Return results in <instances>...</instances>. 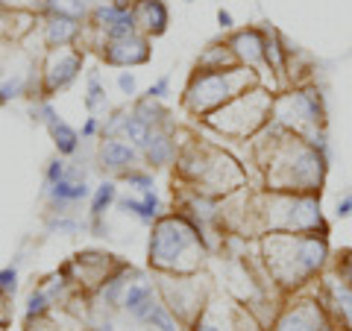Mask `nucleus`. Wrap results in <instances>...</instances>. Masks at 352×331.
<instances>
[{"instance_id":"1","label":"nucleus","mask_w":352,"mask_h":331,"mask_svg":"<svg viewBox=\"0 0 352 331\" xmlns=\"http://www.w3.org/2000/svg\"><path fill=\"white\" fill-rule=\"evenodd\" d=\"M252 156L264 176V191L320 194L326 182V152L276 124L256 135Z\"/></svg>"},{"instance_id":"2","label":"nucleus","mask_w":352,"mask_h":331,"mask_svg":"<svg viewBox=\"0 0 352 331\" xmlns=\"http://www.w3.org/2000/svg\"><path fill=\"white\" fill-rule=\"evenodd\" d=\"M258 255L267 279L279 293L300 290L302 284L317 279L329 264L326 235H288L267 231L258 240Z\"/></svg>"},{"instance_id":"3","label":"nucleus","mask_w":352,"mask_h":331,"mask_svg":"<svg viewBox=\"0 0 352 331\" xmlns=\"http://www.w3.org/2000/svg\"><path fill=\"white\" fill-rule=\"evenodd\" d=\"M173 164L182 187L212 196V200H223V196L247 187V170L241 168V161L232 152L208 144L203 138L185 141L179 152H176Z\"/></svg>"},{"instance_id":"4","label":"nucleus","mask_w":352,"mask_h":331,"mask_svg":"<svg viewBox=\"0 0 352 331\" xmlns=\"http://www.w3.org/2000/svg\"><path fill=\"white\" fill-rule=\"evenodd\" d=\"M267 231L288 235H329V223L320 212V194L261 191L252 194V235Z\"/></svg>"},{"instance_id":"5","label":"nucleus","mask_w":352,"mask_h":331,"mask_svg":"<svg viewBox=\"0 0 352 331\" xmlns=\"http://www.w3.org/2000/svg\"><path fill=\"white\" fill-rule=\"evenodd\" d=\"M206 240L197 231L188 217L162 214L153 223L150 235V270L153 273H173V275H191L200 273L206 264Z\"/></svg>"},{"instance_id":"6","label":"nucleus","mask_w":352,"mask_h":331,"mask_svg":"<svg viewBox=\"0 0 352 331\" xmlns=\"http://www.w3.org/2000/svg\"><path fill=\"white\" fill-rule=\"evenodd\" d=\"M256 85H261V73L244 68V65H235L229 71H194L182 91V109L191 117L203 120L206 115L217 112L223 103L235 100L238 94Z\"/></svg>"},{"instance_id":"7","label":"nucleus","mask_w":352,"mask_h":331,"mask_svg":"<svg viewBox=\"0 0 352 331\" xmlns=\"http://www.w3.org/2000/svg\"><path fill=\"white\" fill-rule=\"evenodd\" d=\"M273 115V94L270 88L256 85L250 91L238 94L235 100H229L217 109V112L206 115L200 124L212 129L214 135L229 138V141H250L270 124Z\"/></svg>"},{"instance_id":"8","label":"nucleus","mask_w":352,"mask_h":331,"mask_svg":"<svg viewBox=\"0 0 352 331\" xmlns=\"http://www.w3.org/2000/svg\"><path fill=\"white\" fill-rule=\"evenodd\" d=\"M270 124L294 132L326 152V109L314 85H291L288 91H279V97H273Z\"/></svg>"},{"instance_id":"9","label":"nucleus","mask_w":352,"mask_h":331,"mask_svg":"<svg viewBox=\"0 0 352 331\" xmlns=\"http://www.w3.org/2000/svg\"><path fill=\"white\" fill-rule=\"evenodd\" d=\"M156 293L162 305L176 317V323L188 328L203 314V308L208 302V284L206 279H200V273H191V275L156 273Z\"/></svg>"},{"instance_id":"10","label":"nucleus","mask_w":352,"mask_h":331,"mask_svg":"<svg viewBox=\"0 0 352 331\" xmlns=\"http://www.w3.org/2000/svg\"><path fill=\"white\" fill-rule=\"evenodd\" d=\"M82 59H85V53L76 50L74 44L44 50V59L38 62V100H50L53 94L65 91L80 76Z\"/></svg>"},{"instance_id":"11","label":"nucleus","mask_w":352,"mask_h":331,"mask_svg":"<svg viewBox=\"0 0 352 331\" xmlns=\"http://www.w3.org/2000/svg\"><path fill=\"white\" fill-rule=\"evenodd\" d=\"M191 331H264V326L238 299H226V296L212 299L208 296L203 314L194 319Z\"/></svg>"},{"instance_id":"12","label":"nucleus","mask_w":352,"mask_h":331,"mask_svg":"<svg viewBox=\"0 0 352 331\" xmlns=\"http://www.w3.org/2000/svg\"><path fill=\"white\" fill-rule=\"evenodd\" d=\"M273 331H338L320 299H296L273 319Z\"/></svg>"},{"instance_id":"13","label":"nucleus","mask_w":352,"mask_h":331,"mask_svg":"<svg viewBox=\"0 0 352 331\" xmlns=\"http://www.w3.org/2000/svg\"><path fill=\"white\" fill-rule=\"evenodd\" d=\"M317 299L323 302L329 319H332V326L340 331H352V284L340 275L338 270L326 273L323 282H320V293H317Z\"/></svg>"},{"instance_id":"14","label":"nucleus","mask_w":352,"mask_h":331,"mask_svg":"<svg viewBox=\"0 0 352 331\" xmlns=\"http://www.w3.org/2000/svg\"><path fill=\"white\" fill-rule=\"evenodd\" d=\"M97 53L112 68H135V65H144L150 59V38L135 30L118 38H106Z\"/></svg>"},{"instance_id":"15","label":"nucleus","mask_w":352,"mask_h":331,"mask_svg":"<svg viewBox=\"0 0 352 331\" xmlns=\"http://www.w3.org/2000/svg\"><path fill=\"white\" fill-rule=\"evenodd\" d=\"M229 47H232L238 65L252 71H267V59H264V47H267V32L261 27H244L229 32Z\"/></svg>"},{"instance_id":"16","label":"nucleus","mask_w":352,"mask_h":331,"mask_svg":"<svg viewBox=\"0 0 352 331\" xmlns=\"http://www.w3.org/2000/svg\"><path fill=\"white\" fill-rule=\"evenodd\" d=\"M80 30H82V21L74 18L71 12L56 6L53 0V9L50 15L41 18V41H44V50L47 47H65V44H74L80 38Z\"/></svg>"},{"instance_id":"17","label":"nucleus","mask_w":352,"mask_h":331,"mask_svg":"<svg viewBox=\"0 0 352 331\" xmlns=\"http://www.w3.org/2000/svg\"><path fill=\"white\" fill-rule=\"evenodd\" d=\"M138 159H141V152L132 147L126 138H103L100 147H97V161H100V168L115 173V176H124L132 168H138Z\"/></svg>"},{"instance_id":"18","label":"nucleus","mask_w":352,"mask_h":331,"mask_svg":"<svg viewBox=\"0 0 352 331\" xmlns=\"http://www.w3.org/2000/svg\"><path fill=\"white\" fill-rule=\"evenodd\" d=\"M176 152H179L176 132H173V124H168V126H153L147 144L141 147V159H144V164L150 170H156V168H168V164H173Z\"/></svg>"},{"instance_id":"19","label":"nucleus","mask_w":352,"mask_h":331,"mask_svg":"<svg viewBox=\"0 0 352 331\" xmlns=\"http://www.w3.org/2000/svg\"><path fill=\"white\" fill-rule=\"evenodd\" d=\"M132 21H135L138 32H144L147 38H156L168 30L170 12L164 0H132Z\"/></svg>"},{"instance_id":"20","label":"nucleus","mask_w":352,"mask_h":331,"mask_svg":"<svg viewBox=\"0 0 352 331\" xmlns=\"http://www.w3.org/2000/svg\"><path fill=\"white\" fill-rule=\"evenodd\" d=\"M159 302V293H156V284H150V282H129L126 284V290H124V299H120V305H124V311L132 317V319H138V323H147V317L150 311L156 308Z\"/></svg>"},{"instance_id":"21","label":"nucleus","mask_w":352,"mask_h":331,"mask_svg":"<svg viewBox=\"0 0 352 331\" xmlns=\"http://www.w3.org/2000/svg\"><path fill=\"white\" fill-rule=\"evenodd\" d=\"M235 65H238L235 53L229 47V41L223 38V41H212L208 47H203V53L194 62V71H229Z\"/></svg>"},{"instance_id":"22","label":"nucleus","mask_w":352,"mask_h":331,"mask_svg":"<svg viewBox=\"0 0 352 331\" xmlns=\"http://www.w3.org/2000/svg\"><path fill=\"white\" fill-rule=\"evenodd\" d=\"M118 205L124 208L126 214H132L135 220H141L144 226H153L156 220L162 217V203H159V196H156V191H144L135 200V196H126V200H118Z\"/></svg>"},{"instance_id":"23","label":"nucleus","mask_w":352,"mask_h":331,"mask_svg":"<svg viewBox=\"0 0 352 331\" xmlns=\"http://www.w3.org/2000/svg\"><path fill=\"white\" fill-rule=\"evenodd\" d=\"M47 132H50L53 144H56V150H59V156H74V152L80 150V141H82L80 132L65 124L62 117H53L47 124Z\"/></svg>"},{"instance_id":"24","label":"nucleus","mask_w":352,"mask_h":331,"mask_svg":"<svg viewBox=\"0 0 352 331\" xmlns=\"http://www.w3.org/2000/svg\"><path fill=\"white\" fill-rule=\"evenodd\" d=\"M132 112H135L144 124L150 126H168L170 124V115H168V109L159 106V100H150V97H141V100L132 106Z\"/></svg>"},{"instance_id":"25","label":"nucleus","mask_w":352,"mask_h":331,"mask_svg":"<svg viewBox=\"0 0 352 331\" xmlns=\"http://www.w3.org/2000/svg\"><path fill=\"white\" fill-rule=\"evenodd\" d=\"M56 308V299L50 296V290L44 288V284H38L36 290L30 293L27 299V319H38V317H50V311Z\"/></svg>"},{"instance_id":"26","label":"nucleus","mask_w":352,"mask_h":331,"mask_svg":"<svg viewBox=\"0 0 352 331\" xmlns=\"http://www.w3.org/2000/svg\"><path fill=\"white\" fill-rule=\"evenodd\" d=\"M118 203V187L115 182H103V185H97V191L91 194V220H103L106 214V208Z\"/></svg>"},{"instance_id":"27","label":"nucleus","mask_w":352,"mask_h":331,"mask_svg":"<svg viewBox=\"0 0 352 331\" xmlns=\"http://www.w3.org/2000/svg\"><path fill=\"white\" fill-rule=\"evenodd\" d=\"M88 85H85V109L88 112H97V109H100L103 103H106V88H103V82H100V73L97 71H88V80H85Z\"/></svg>"},{"instance_id":"28","label":"nucleus","mask_w":352,"mask_h":331,"mask_svg":"<svg viewBox=\"0 0 352 331\" xmlns=\"http://www.w3.org/2000/svg\"><path fill=\"white\" fill-rule=\"evenodd\" d=\"M120 179H126L129 187H135L138 194L144 191H153V170H141V168H132L129 173H124Z\"/></svg>"},{"instance_id":"29","label":"nucleus","mask_w":352,"mask_h":331,"mask_svg":"<svg viewBox=\"0 0 352 331\" xmlns=\"http://www.w3.org/2000/svg\"><path fill=\"white\" fill-rule=\"evenodd\" d=\"M47 229L50 231H59V235H76V231H80V220H74V217H68V212H62L59 217L50 220Z\"/></svg>"},{"instance_id":"30","label":"nucleus","mask_w":352,"mask_h":331,"mask_svg":"<svg viewBox=\"0 0 352 331\" xmlns=\"http://www.w3.org/2000/svg\"><path fill=\"white\" fill-rule=\"evenodd\" d=\"M65 173H68V161H65V159H53L47 164V173H44V185H56L59 179H65Z\"/></svg>"},{"instance_id":"31","label":"nucleus","mask_w":352,"mask_h":331,"mask_svg":"<svg viewBox=\"0 0 352 331\" xmlns=\"http://www.w3.org/2000/svg\"><path fill=\"white\" fill-rule=\"evenodd\" d=\"M15 290H18V273H15V267L0 270V293L12 296Z\"/></svg>"},{"instance_id":"32","label":"nucleus","mask_w":352,"mask_h":331,"mask_svg":"<svg viewBox=\"0 0 352 331\" xmlns=\"http://www.w3.org/2000/svg\"><path fill=\"white\" fill-rule=\"evenodd\" d=\"M168 91H170V76H162V80H156L147 88V97H150V100H164Z\"/></svg>"},{"instance_id":"33","label":"nucleus","mask_w":352,"mask_h":331,"mask_svg":"<svg viewBox=\"0 0 352 331\" xmlns=\"http://www.w3.org/2000/svg\"><path fill=\"white\" fill-rule=\"evenodd\" d=\"M118 88H120L124 94H135V76H132L129 71L118 73Z\"/></svg>"},{"instance_id":"34","label":"nucleus","mask_w":352,"mask_h":331,"mask_svg":"<svg viewBox=\"0 0 352 331\" xmlns=\"http://www.w3.org/2000/svg\"><path fill=\"white\" fill-rule=\"evenodd\" d=\"M335 270H338V273L344 275V279L352 284V252H346V255H344V258H340V261L335 264Z\"/></svg>"},{"instance_id":"35","label":"nucleus","mask_w":352,"mask_h":331,"mask_svg":"<svg viewBox=\"0 0 352 331\" xmlns=\"http://www.w3.org/2000/svg\"><path fill=\"white\" fill-rule=\"evenodd\" d=\"M97 132H100V120H97V117H88V120H85V126H82V132H80V138L88 141V138H94Z\"/></svg>"},{"instance_id":"36","label":"nucleus","mask_w":352,"mask_h":331,"mask_svg":"<svg viewBox=\"0 0 352 331\" xmlns=\"http://www.w3.org/2000/svg\"><path fill=\"white\" fill-rule=\"evenodd\" d=\"M27 331H59V328L50 326L47 317H38V319H27Z\"/></svg>"},{"instance_id":"37","label":"nucleus","mask_w":352,"mask_h":331,"mask_svg":"<svg viewBox=\"0 0 352 331\" xmlns=\"http://www.w3.org/2000/svg\"><path fill=\"white\" fill-rule=\"evenodd\" d=\"M12 319V305H9V296L0 293V326H6Z\"/></svg>"},{"instance_id":"38","label":"nucleus","mask_w":352,"mask_h":331,"mask_svg":"<svg viewBox=\"0 0 352 331\" xmlns=\"http://www.w3.org/2000/svg\"><path fill=\"white\" fill-rule=\"evenodd\" d=\"M217 24H220V30H226V32L235 30V21H232V15H229L226 9H220V12H217Z\"/></svg>"},{"instance_id":"39","label":"nucleus","mask_w":352,"mask_h":331,"mask_svg":"<svg viewBox=\"0 0 352 331\" xmlns=\"http://www.w3.org/2000/svg\"><path fill=\"white\" fill-rule=\"evenodd\" d=\"M352 214V194H346L344 200L338 203V217H349Z\"/></svg>"},{"instance_id":"40","label":"nucleus","mask_w":352,"mask_h":331,"mask_svg":"<svg viewBox=\"0 0 352 331\" xmlns=\"http://www.w3.org/2000/svg\"><path fill=\"white\" fill-rule=\"evenodd\" d=\"M185 3H194V0H185Z\"/></svg>"},{"instance_id":"41","label":"nucleus","mask_w":352,"mask_h":331,"mask_svg":"<svg viewBox=\"0 0 352 331\" xmlns=\"http://www.w3.org/2000/svg\"><path fill=\"white\" fill-rule=\"evenodd\" d=\"M3 328H6V326H0V331H3Z\"/></svg>"}]
</instances>
